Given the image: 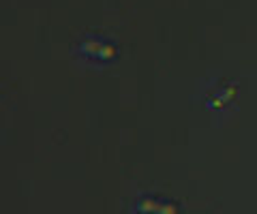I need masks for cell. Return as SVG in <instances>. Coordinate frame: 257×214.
Listing matches in <instances>:
<instances>
[{"label": "cell", "instance_id": "obj_2", "mask_svg": "<svg viewBox=\"0 0 257 214\" xmlns=\"http://www.w3.org/2000/svg\"><path fill=\"white\" fill-rule=\"evenodd\" d=\"M135 212L138 214H180L178 205L174 201H163L157 197H140L135 201Z\"/></svg>", "mask_w": 257, "mask_h": 214}, {"label": "cell", "instance_id": "obj_1", "mask_svg": "<svg viewBox=\"0 0 257 214\" xmlns=\"http://www.w3.org/2000/svg\"><path fill=\"white\" fill-rule=\"evenodd\" d=\"M77 50L79 54H84L88 58H96V60H107L116 54V43L109 41V39H103V37H84L79 39L77 43Z\"/></svg>", "mask_w": 257, "mask_h": 214}]
</instances>
